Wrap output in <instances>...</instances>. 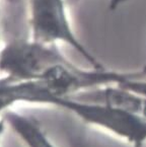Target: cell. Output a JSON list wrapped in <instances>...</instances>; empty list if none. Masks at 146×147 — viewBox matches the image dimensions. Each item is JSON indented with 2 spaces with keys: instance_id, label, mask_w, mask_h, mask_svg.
Instances as JSON below:
<instances>
[{
  "instance_id": "5b68a950",
  "label": "cell",
  "mask_w": 146,
  "mask_h": 147,
  "mask_svg": "<svg viewBox=\"0 0 146 147\" xmlns=\"http://www.w3.org/2000/svg\"><path fill=\"white\" fill-rule=\"evenodd\" d=\"M118 86L123 87L146 98V78H134V79L126 80Z\"/></svg>"
},
{
  "instance_id": "7a4b0ae2",
  "label": "cell",
  "mask_w": 146,
  "mask_h": 147,
  "mask_svg": "<svg viewBox=\"0 0 146 147\" xmlns=\"http://www.w3.org/2000/svg\"><path fill=\"white\" fill-rule=\"evenodd\" d=\"M28 16L32 40L44 44H66L81 55L93 68H103L73 32L66 0H28Z\"/></svg>"
},
{
  "instance_id": "3957f363",
  "label": "cell",
  "mask_w": 146,
  "mask_h": 147,
  "mask_svg": "<svg viewBox=\"0 0 146 147\" xmlns=\"http://www.w3.org/2000/svg\"><path fill=\"white\" fill-rule=\"evenodd\" d=\"M68 61L57 44L12 40L0 50V72L16 81L38 80L50 67Z\"/></svg>"
},
{
  "instance_id": "8992f818",
  "label": "cell",
  "mask_w": 146,
  "mask_h": 147,
  "mask_svg": "<svg viewBox=\"0 0 146 147\" xmlns=\"http://www.w3.org/2000/svg\"><path fill=\"white\" fill-rule=\"evenodd\" d=\"M4 124H6V123H5L4 119H3L2 116H1V118H0V136H1V134H2V132H3V129H4Z\"/></svg>"
},
{
  "instance_id": "52a82bcc",
  "label": "cell",
  "mask_w": 146,
  "mask_h": 147,
  "mask_svg": "<svg viewBox=\"0 0 146 147\" xmlns=\"http://www.w3.org/2000/svg\"><path fill=\"white\" fill-rule=\"evenodd\" d=\"M1 35H2V32H1V24H0V39H1Z\"/></svg>"
},
{
  "instance_id": "6da1fadb",
  "label": "cell",
  "mask_w": 146,
  "mask_h": 147,
  "mask_svg": "<svg viewBox=\"0 0 146 147\" xmlns=\"http://www.w3.org/2000/svg\"><path fill=\"white\" fill-rule=\"evenodd\" d=\"M49 106L64 109L85 123L112 133L135 147L146 145V116L141 114L105 104L83 102L70 96H52Z\"/></svg>"
},
{
  "instance_id": "ba28073f",
  "label": "cell",
  "mask_w": 146,
  "mask_h": 147,
  "mask_svg": "<svg viewBox=\"0 0 146 147\" xmlns=\"http://www.w3.org/2000/svg\"><path fill=\"white\" fill-rule=\"evenodd\" d=\"M68 1H70V2H73V1H76V0H68Z\"/></svg>"
},
{
  "instance_id": "277c9868",
  "label": "cell",
  "mask_w": 146,
  "mask_h": 147,
  "mask_svg": "<svg viewBox=\"0 0 146 147\" xmlns=\"http://www.w3.org/2000/svg\"><path fill=\"white\" fill-rule=\"evenodd\" d=\"M2 118L28 147H56L39 125L26 116L8 109L2 114Z\"/></svg>"
}]
</instances>
